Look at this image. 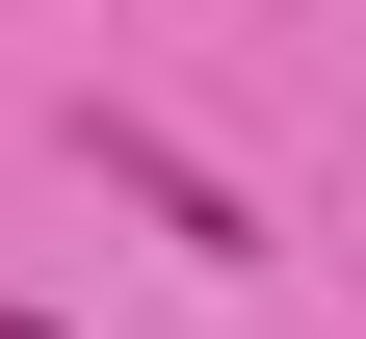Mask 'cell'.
Returning a JSON list of instances; mask_svg holds the SVG:
<instances>
[{
	"label": "cell",
	"mask_w": 366,
	"mask_h": 339,
	"mask_svg": "<svg viewBox=\"0 0 366 339\" xmlns=\"http://www.w3.org/2000/svg\"><path fill=\"white\" fill-rule=\"evenodd\" d=\"M105 183L183 235V261H262V235H236V183H209V157H157V131H105Z\"/></svg>",
	"instance_id": "1"
},
{
	"label": "cell",
	"mask_w": 366,
	"mask_h": 339,
	"mask_svg": "<svg viewBox=\"0 0 366 339\" xmlns=\"http://www.w3.org/2000/svg\"><path fill=\"white\" fill-rule=\"evenodd\" d=\"M0 339H79V313H0Z\"/></svg>",
	"instance_id": "2"
}]
</instances>
